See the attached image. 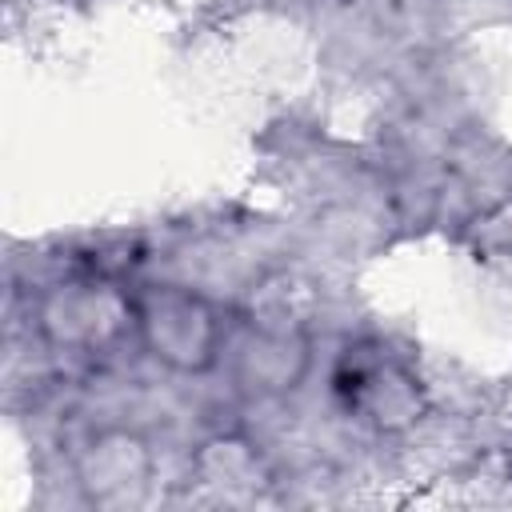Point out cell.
<instances>
[{
  "label": "cell",
  "mask_w": 512,
  "mask_h": 512,
  "mask_svg": "<svg viewBox=\"0 0 512 512\" xmlns=\"http://www.w3.org/2000/svg\"><path fill=\"white\" fill-rule=\"evenodd\" d=\"M144 328H148L156 356H168L184 368L204 364L216 344L212 316L204 312L200 300H188V296H164V300L156 296L144 312Z\"/></svg>",
  "instance_id": "1"
}]
</instances>
